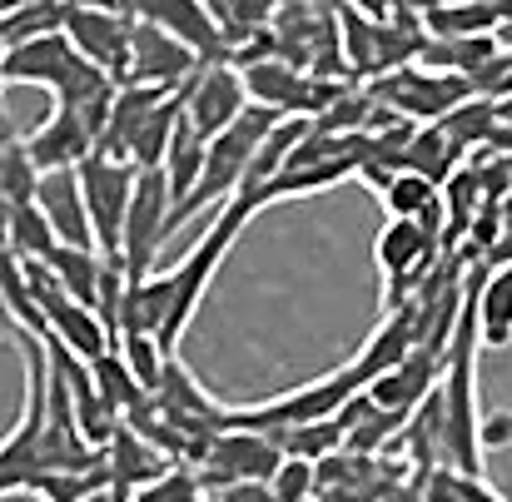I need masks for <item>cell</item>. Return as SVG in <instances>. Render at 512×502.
I'll return each mask as SVG.
<instances>
[{
  "label": "cell",
  "mask_w": 512,
  "mask_h": 502,
  "mask_svg": "<svg viewBox=\"0 0 512 502\" xmlns=\"http://www.w3.org/2000/svg\"><path fill=\"white\" fill-rule=\"evenodd\" d=\"M105 463H110V473H115V488H125V493H140L145 483H155V478L170 468V458H165L145 433H135L130 423H120V433L110 438Z\"/></svg>",
  "instance_id": "5bb4252c"
},
{
  "label": "cell",
  "mask_w": 512,
  "mask_h": 502,
  "mask_svg": "<svg viewBox=\"0 0 512 502\" xmlns=\"http://www.w3.org/2000/svg\"><path fill=\"white\" fill-rule=\"evenodd\" d=\"M478 348H483L478 309L468 299V314H463L458 334L448 343V363H443L438 393L428 398L433 403V423H438L443 463L463 468V473H483V453H488V423H483V408H478Z\"/></svg>",
  "instance_id": "6da1fadb"
},
{
  "label": "cell",
  "mask_w": 512,
  "mask_h": 502,
  "mask_svg": "<svg viewBox=\"0 0 512 502\" xmlns=\"http://www.w3.org/2000/svg\"><path fill=\"white\" fill-rule=\"evenodd\" d=\"M35 204H40L45 219L55 224L60 244L100 249V244H95V224H90V204H85V184H80V165L75 169H45V174H40Z\"/></svg>",
  "instance_id": "7c38bea8"
},
{
  "label": "cell",
  "mask_w": 512,
  "mask_h": 502,
  "mask_svg": "<svg viewBox=\"0 0 512 502\" xmlns=\"http://www.w3.org/2000/svg\"><path fill=\"white\" fill-rule=\"evenodd\" d=\"M80 184H85V204H90V224H95L100 254H105V259H120L130 199H135V184H140V165L110 160V155L95 150V155L80 165Z\"/></svg>",
  "instance_id": "5b68a950"
},
{
  "label": "cell",
  "mask_w": 512,
  "mask_h": 502,
  "mask_svg": "<svg viewBox=\"0 0 512 502\" xmlns=\"http://www.w3.org/2000/svg\"><path fill=\"white\" fill-rule=\"evenodd\" d=\"M279 448H284V453H294V458L324 463L329 453L348 448V428H343V418H324V423H299V428L279 433Z\"/></svg>",
  "instance_id": "ffe728a7"
},
{
  "label": "cell",
  "mask_w": 512,
  "mask_h": 502,
  "mask_svg": "<svg viewBox=\"0 0 512 502\" xmlns=\"http://www.w3.org/2000/svg\"><path fill=\"white\" fill-rule=\"evenodd\" d=\"M413 483H423L428 502H508L483 473H463V468H448V463H438L433 473H423Z\"/></svg>",
  "instance_id": "d6986e66"
},
{
  "label": "cell",
  "mask_w": 512,
  "mask_h": 502,
  "mask_svg": "<svg viewBox=\"0 0 512 502\" xmlns=\"http://www.w3.org/2000/svg\"><path fill=\"white\" fill-rule=\"evenodd\" d=\"M170 234H174V189L165 179V165L140 169V184H135V199H130V219H125V249H120L125 274L130 279H150Z\"/></svg>",
  "instance_id": "277c9868"
},
{
  "label": "cell",
  "mask_w": 512,
  "mask_h": 502,
  "mask_svg": "<svg viewBox=\"0 0 512 502\" xmlns=\"http://www.w3.org/2000/svg\"><path fill=\"white\" fill-rule=\"evenodd\" d=\"M204 498V478L194 463H170L155 483H145L130 502H199Z\"/></svg>",
  "instance_id": "44dd1931"
},
{
  "label": "cell",
  "mask_w": 512,
  "mask_h": 502,
  "mask_svg": "<svg viewBox=\"0 0 512 502\" xmlns=\"http://www.w3.org/2000/svg\"><path fill=\"white\" fill-rule=\"evenodd\" d=\"M199 50L184 45L179 35L150 25V20H135V45H130V75L125 85H160V90H184L194 75H199Z\"/></svg>",
  "instance_id": "ba28073f"
},
{
  "label": "cell",
  "mask_w": 512,
  "mask_h": 502,
  "mask_svg": "<svg viewBox=\"0 0 512 502\" xmlns=\"http://www.w3.org/2000/svg\"><path fill=\"white\" fill-rule=\"evenodd\" d=\"M60 249V234L55 224L45 219L40 204H20V209H5V254L15 259H50Z\"/></svg>",
  "instance_id": "9a60e30c"
},
{
  "label": "cell",
  "mask_w": 512,
  "mask_h": 502,
  "mask_svg": "<svg viewBox=\"0 0 512 502\" xmlns=\"http://www.w3.org/2000/svg\"><path fill=\"white\" fill-rule=\"evenodd\" d=\"M363 388H368V383L358 378V368L343 363L334 373L309 378V383H299V388H289V393H279V398L234 408V423H229V428H259V433H274V438H279V433H289V428H299V423L339 418L343 403H348L353 393H363Z\"/></svg>",
  "instance_id": "3957f363"
},
{
  "label": "cell",
  "mask_w": 512,
  "mask_h": 502,
  "mask_svg": "<svg viewBox=\"0 0 512 502\" xmlns=\"http://www.w3.org/2000/svg\"><path fill=\"white\" fill-rule=\"evenodd\" d=\"M90 368H95V383H100V393L110 398V408H115L120 418H130V413H135V408H140V403L150 398V388H145V383L135 378V368L125 363V353H120V348L100 353V358H95Z\"/></svg>",
  "instance_id": "ac0fdd59"
},
{
  "label": "cell",
  "mask_w": 512,
  "mask_h": 502,
  "mask_svg": "<svg viewBox=\"0 0 512 502\" xmlns=\"http://www.w3.org/2000/svg\"><path fill=\"white\" fill-rule=\"evenodd\" d=\"M279 463H284V448H279V438L274 433H259V428H229V433H219L209 448H204V458L194 463L199 468V478H204V493H214V488H224V483H249V478H274L279 473Z\"/></svg>",
  "instance_id": "8992f818"
},
{
  "label": "cell",
  "mask_w": 512,
  "mask_h": 502,
  "mask_svg": "<svg viewBox=\"0 0 512 502\" xmlns=\"http://www.w3.org/2000/svg\"><path fill=\"white\" fill-rule=\"evenodd\" d=\"M488 259H493V264H503V259H512V229H508V234H503V244H498V249H493Z\"/></svg>",
  "instance_id": "603a6c76"
},
{
  "label": "cell",
  "mask_w": 512,
  "mask_h": 502,
  "mask_svg": "<svg viewBox=\"0 0 512 502\" xmlns=\"http://www.w3.org/2000/svg\"><path fill=\"white\" fill-rule=\"evenodd\" d=\"M473 90L468 75H423V70H393L388 80H378L373 100L398 110V115H418V120H448Z\"/></svg>",
  "instance_id": "9c48e42d"
},
{
  "label": "cell",
  "mask_w": 512,
  "mask_h": 502,
  "mask_svg": "<svg viewBox=\"0 0 512 502\" xmlns=\"http://www.w3.org/2000/svg\"><path fill=\"white\" fill-rule=\"evenodd\" d=\"M135 20H150L160 30L179 35L184 45L199 50V60H229L234 45L219 25V15L209 10V0H120Z\"/></svg>",
  "instance_id": "30bf717a"
},
{
  "label": "cell",
  "mask_w": 512,
  "mask_h": 502,
  "mask_svg": "<svg viewBox=\"0 0 512 502\" xmlns=\"http://www.w3.org/2000/svg\"><path fill=\"white\" fill-rule=\"evenodd\" d=\"M25 145H30V155H35L40 169H75L100 150V125H95L85 110L55 105V110L25 135Z\"/></svg>",
  "instance_id": "8fae6325"
},
{
  "label": "cell",
  "mask_w": 512,
  "mask_h": 502,
  "mask_svg": "<svg viewBox=\"0 0 512 502\" xmlns=\"http://www.w3.org/2000/svg\"><path fill=\"white\" fill-rule=\"evenodd\" d=\"M204 160H209V140H204V135L189 125V115H184L170 140V155H165V179H170V189H174V209L194 194V184H199V174H204Z\"/></svg>",
  "instance_id": "2e32d148"
},
{
  "label": "cell",
  "mask_w": 512,
  "mask_h": 502,
  "mask_svg": "<svg viewBox=\"0 0 512 502\" xmlns=\"http://www.w3.org/2000/svg\"><path fill=\"white\" fill-rule=\"evenodd\" d=\"M199 502H214V498H209V493H204V498H199Z\"/></svg>",
  "instance_id": "cb8c5ba5"
},
{
  "label": "cell",
  "mask_w": 512,
  "mask_h": 502,
  "mask_svg": "<svg viewBox=\"0 0 512 502\" xmlns=\"http://www.w3.org/2000/svg\"><path fill=\"white\" fill-rule=\"evenodd\" d=\"M209 498L214 502H279V493H274V483L249 478V483H224V488H214Z\"/></svg>",
  "instance_id": "7402d4cb"
},
{
  "label": "cell",
  "mask_w": 512,
  "mask_h": 502,
  "mask_svg": "<svg viewBox=\"0 0 512 502\" xmlns=\"http://www.w3.org/2000/svg\"><path fill=\"white\" fill-rule=\"evenodd\" d=\"M40 174H45V169L35 165L25 135H5V145H0V199H5V209L35 204V194H40Z\"/></svg>",
  "instance_id": "e0dca14e"
},
{
  "label": "cell",
  "mask_w": 512,
  "mask_h": 502,
  "mask_svg": "<svg viewBox=\"0 0 512 502\" xmlns=\"http://www.w3.org/2000/svg\"><path fill=\"white\" fill-rule=\"evenodd\" d=\"M473 309H478L483 348H508L512 343V259L488 264L483 284L473 274Z\"/></svg>",
  "instance_id": "4fadbf2b"
},
{
  "label": "cell",
  "mask_w": 512,
  "mask_h": 502,
  "mask_svg": "<svg viewBox=\"0 0 512 502\" xmlns=\"http://www.w3.org/2000/svg\"><path fill=\"white\" fill-rule=\"evenodd\" d=\"M249 105H254L249 100V80H244V70L234 60H204L199 75L184 85V115H189V125L204 140H214L219 130H229Z\"/></svg>",
  "instance_id": "52a82bcc"
},
{
  "label": "cell",
  "mask_w": 512,
  "mask_h": 502,
  "mask_svg": "<svg viewBox=\"0 0 512 502\" xmlns=\"http://www.w3.org/2000/svg\"><path fill=\"white\" fill-rule=\"evenodd\" d=\"M279 110H269V105H249L229 130H219L214 140H209V160H204V174H199V184H194V194L174 209V229L179 224H189L204 204H224V199H234L244 184H249V169L259 160V150H264V140L279 130Z\"/></svg>",
  "instance_id": "7a4b0ae2"
}]
</instances>
